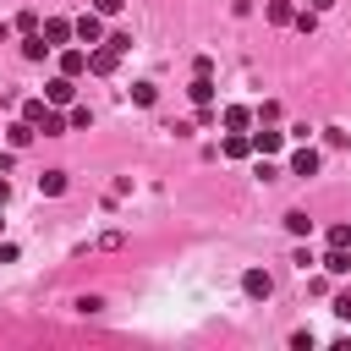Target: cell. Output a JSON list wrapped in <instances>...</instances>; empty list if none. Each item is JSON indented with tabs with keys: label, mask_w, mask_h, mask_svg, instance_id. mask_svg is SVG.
Returning a JSON list of instances; mask_svg holds the SVG:
<instances>
[{
	"label": "cell",
	"mask_w": 351,
	"mask_h": 351,
	"mask_svg": "<svg viewBox=\"0 0 351 351\" xmlns=\"http://www.w3.org/2000/svg\"><path fill=\"white\" fill-rule=\"evenodd\" d=\"M71 38H77V44H88V49H93V44H104V22H99V11H82V16L71 22Z\"/></svg>",
	"instance_id": "1"
},
{
	"label": "cell",
	"mask_w": 351,
	"mask_h": 351,
	"mask_svg": "<svg viewBox=\"0 0 351 351\" xmlns=\"http://www.w3.org/2000/svg\"><path fill=\"white\" fill-rule=\"evenodd\" d=\"M241 291H247L252 302H269V296H274V280H269V269H247V274H241Z\"/></svg>",
	"instance_id": "2"
},
{
	"label": "cell",
	"mask_w": 351,
	"mask_h": 351,
	"mask_svg": "<svg viewBox=\"0 0 351 351\" xmlns=\"http://www.w3.org/2000/svg\"><path fill=\"white\" fill-rule=\"evenodd\" d=\"M115 66H121V55H115L110 44H93V49H88V71H93V77H110Z\"/></svg>",
	"instance_id": "3"
},
{
	"label": "cell",
	"mask_w": 351,
	"mask_h": 351,
	"mask_svg": "<svg viewBox=\"0 0 351 351\" xmlns=\"http://www.w3.org/2000/svg\"><path fill=\"white\" fill-rule=\"evenodd\" d=\"M0 137L11 143V154H22V148H33V137H38V132H33L27 121H11V126H0Z\"/></svg>",
	"instance_id": "4"
},
{
	"label": "cell",
	"mask_w": 351,
	"mask_h": 351,
	"mask_svg": "<svg viewBox=\"0 0 351 351\" xmlns=\"http://www.w3.org/2000/svg\"><path fill=\"white\" fill-rule=\"evenodd\" d=\"M318 165H324V159H318V148H307V143L291 154V176H302V181H307V176H318Z\"/></svg>",
	"instance_id": "5"
},
{
	"label": "cell",
	"mask_w": 351,
	"mask_h": 351,
	"mask_svg": "<svg viewBox=\"0 0 351 351\" xmlns=\"http://www.w3.org/2000/svg\"><path fill=\"white\" fill-rule=\"evenodd\" d=\"M44 99H49V104H71V99H77L71 77H66V71H60V77H49V82H44Z\"/></svg>",
	"instance_id": "6"
},
{
	"label": "cell",
	"mask_w": 351,
	"mask_h": 351,
	"mask_svg": "<svg viewBox=\"0 0 351 351\" xmlns=\"http://www.w3.org/2000/svg\"><path fill=\"white\" fill-rule=\"evenodd\" d=\"M219 126H225V132H247V126H252V110H247V104H225V110H219Z\"/></svg>",
	"instance_id": "7"
},
{
	"label": "cell",
	"mask_w": 351,
	"mask_h": 351,
	"mask_svg": "<svg viewBox=\"0 0 351 351\" xmlns=\"http://www.w3.org/2000/svg\"><path fill=\"white\" fill-rule=\"evenodd\" d=\"M247 143H252V154H269V159H274V154L285 148V132H269V126H263V132H252Z\"/></svg>",
	"instance_id": "8"
},
{
	"label": "cell",
	"mask_w": 351,
	"mask_h": 351,
	"mask_svg": "<svg viewBox=\"0 0 351 351\" xmlns=\"http://www.w3.org/2000/svg\"><path fill=\"white\" fill-rule=\"evenodd\" d=\"M66 38H71V22H66V16H49V22H44V44H49V49H66Z\"/></svg>",
	"instance_id": "9"
},
{
	"label": "cell",
	"mask_w": 351,
	"mask_h": 351,
	"mask_svg": "<svg viewBox=\"0 0 351 351\" xmlns=\"http://www.w3.org/2000/svg\"><path fill=\"white\" fill-rule=\"evenodd\" d=\"M192 104H214V71H192Z\"/></svg>",
	"instance_id": "10"
},
{
	"label": "cell",
	"mask_w": 351,
	"mask_h": 351,
	"mask_svg": "<svg viewBox=\"0 0 351 351\" xmlns=\"http://www.w3.org/2000/svg\"><path fill=\"white\" fill-rule=\"evenodd\" d=\"M60 71H66V77L77 82V77L88 71V49H60Z\"/></svg>",
	"instance_id": "11"
},
{
	"label": "cell",
	"mask_w": 351,
	"mask_h": 351,
	"mask_svg": "<svg viewBox=\"0 0 351 351\" xmlns=\"http://www.w3.org/2000/svg\"><path fill=\"white\" fill-rule=\"evenodd\" d=\"M247 154H252L247 132H225V159H247Z\"/></svg>",
	"instance_id": "12"
},
{
	"label": "cell",
	"mask_w": 351,
	"mask_h": 351,
	"mask_svg": "<svg viewBox=\"0 0 351 351\" xmlns=\"http://www.w3.org/2000/svg\"><path fill=\"white\" fill-rule=\"evenodd\" d=\"M38 192H44V197H60V192H66V170H44V176H38Z\"/></svg>",
	"instance_id": "13"
},
{
	"label": "cell",
	"mask_w": 351,
	"mask_h": 351,
	"mask_svg": "<svg viewBox=\"0 0 351 351\" xmlns=\"http://www.w3.org/2000/svg\"><path fill=\"white\" fill-rule=\"evenodd\" d=\"M324 269H329V274H351V247H329Z\"/></svg>",
	"instance_id": "14"
},
{
	"label": "cell",
	"mask_w": 351,
	"mask_h": 351,
	"mask_svg": "<svg viewBox=\"0 0 351 351\" xmlns=\"http://www.w3.org/2000/svg\"><path fill=\"white\" fill-rule=\"evenodd\" d=\"M22 55H27V60H44V55H49L44 33H22Z\"/></svg>",
	"instance_id": "15"
},
{
	"label": "cell",
	"mask_w": 351,
	"mask_h": 351,
	"mask_svg": "<svg viewBox=\"0 0 351 351\" xmlns=\"http://www.w3.org/2000/svg\"><path fill=\"white\" fill-rule=\"evenodd\" d=\"M44 115H49V99H27V104H22V121H27L33 132H38V121H44Z\"/></svg>",
	"instance_id": "16"
},
{
	"label": "cell",
	"mask_w": 351,
	"mask_h": 351,
	"mask_svg": "<svg viewBox=\"0 0 351 351\" xmlns=\"http://www.w3.org/2000/svg\"><path fill=\"white\" fill-rule=\"evenodd\" d=\"M66 126H71V132H88V126H93V110H88V104H71V110H66Z\"/></svg>",
	"instance_id": "17"
},
{
	"label": "cell",
	"mask_w": 351,
	"mask_h": 351,
	"mask_svg": "<svg viewBox=\"0 0 351 351\" xmlns=\"http://www.w3.org/2000/svg\"><path fill=\"white\" fill-rule=\"evenodd\" d=\"M38 132H44V137H60V132H71V126H66V115H55V104H49V115L38 121Z\"/></svg>",
	"instance_id": "18"
},
{
	"label": "cell",
	"mask_w": 351,
	"mask_h": 351,
	"mask_svg": "<svg viewBox=\"0 0 351 351\" xmlns=\"http://www.w3.org/2000/svg\"><path fill=\"white\" fill-rule=\"evenodd\" d=\"M263 11H269V22H274V27H285V22H291V16H296V11H291V5H285V0H269V5H263Z\"/></svg>",
	"instance_id": "19"
},
{
	"label": "cell",
	"mask_w": 351,
	"mask_h": 351,
	"mask_svg": "<svg viewBox=\"0 0 351 351\" xmlns=\"http://www.w3.org/2000/svg\"><path fill=\"white\" fill-rule=\"evenodd\" d=\"M154 99H159V88H154V82H132V104H143V110H148Z\"/></svg>",
	"instance_id": "20"
},
{
	"label": "cell",
	"mask_w": 351,
	"mask_h": 351,
	"mask_svg": "<svg viewBox=\"0 0 351 351\" xmlns=\"http://www.w3.org/2000/svg\"><path fill=\"white\" fill-rule=\"evenodd\" d=\"M285 230H291V236H307V230H313V219H307L302 208H291V214H285Z\"/></svg>",
	"instance_id": "21"
},
{
	"label": "cell",
	"mask_w": 351,
	"mask_h": 351,
	"mask_svg": "<svg viewBox=\"0 0 351 351\" xmlns=\"http://www.w3.org/2000/svg\"><path fill=\"white\" fill-rule=\"evenodd\" d=\"M329 247H351V225H346V219L329 225Z\"/></svg>",
	"instance_id": "22"
},
{
	"label": "cell",
	"mask_w": 351,
	"mask_h": 351,
	"mask_svg": "<svg viewBox=\"0 0 351 351\" xmlns=\"http://www.w3.org/2000/svg\"><path fill=\"white\" fill-rule=\"evenodd\" d=\"M329 313H335V318H351V291H340V296L329 302Z\"/></svg>",
	"instance_id": "23"
},
{
	"label": "cell",
	"mask_w": 351,
	"mask_h": 351,
	"mask_svg": "<svg viewBox=\"0 0 351 351\" xmlns=\"http://www.w3.org/2000/svg\"><path fill=\"white\" fill-rule=\"evenodd\" d=\"M16 33H38V11H22L16 16Z\"/></svg>",
	"instance_id": "24"
},
{
	"label": "cell",
	"mask_w": 351,
	"mask_h": 351,
	"mask_svg": "<svg viewBox=\"0 0 351 351\" xmlns=\"http://www.w3.org/2000/svg\"><path fill=\"white\" fill-rule=\"evenodd\" d=\"M291 22H296V27H302V33H313V27H318V11H296V16H291Z\"/></svg>",
	"instance_id": "25"
},
{
	"label": "cell",
	"mask_w": 351,
	"mask_h": 351,
	"mask_svg": "<svg viewBox=\"0 0 351 351\" xmlns=\"http://www.w3.org/2000/svg\"><path fill=\"white\" fill-rule=\"evenodd\" d=\"M104 44H110V49H115V55H126V49H132V33H110V38H104Z\"/></svg>",
	"instance_id": "26"
},
{
	"label": "cell",
	"mask_w": 351,
	"mask_h": 351,
	"mask_svg": "<svg viewBox=\"0 0 351 351\" xmlns=\"http://www.w3.org/2000/svg\"><path fill=\"white\" fill-rule=\"evenodd\" d=\"M121 5H126V0H93V11H99V16H115Z\"/></svg>",
	"instance_id": "27"
},
{
	"label": "cell",
	"mask_w": 351,
	"mask_h": 351,
	"mask_svg": "<svg viewBox=\"0 0 351 351\" xmlns=\"http://www.w3.org/2000/svg\"><path fill=\"white\" fill-rule=\"evenodd\" d=\"M5 203H11V181L0 176V208H5Z\"/></svg>",
	"instance_id": "28"
},
{
	"label": "cell",
	"mask_w": 351,
	"mask_h": 351,
	"mask_svg": "<svg viewBox=\"0 0 351 351\" xmlns=\"http://www.w3.org/2000/svg\"><path fill=\"white\" fill-rule=\"evenodd\" d=\"M329 5H335V0H313V11H329Z\"/></svg>",
	"instance_id": "29"
},
{
	"label": "cell",
	"mask_w": 351,
	"mask_h": 351,
	"mask_svg": "<svg viewBox=\"0 0 351 351\" xmlns=\"http://www.w3.org/2000/svg\"><path fill=\"white\" fill-rule=\"evenodd\" d=\"M0 104H5V99H0Z\"/></svg>",
	"instance_id": "30"
},
{
	"label": "cell",
	"mask_w": 351,
	"mask_h": 351,
	"mask_svg": "<svg viewBox=\"0 0 351 351\" xmlns=\"http://www.w3.org/2000/svg\"><path fill=\"white\" fill-rule=\"evenodd\" d=\"M0 225H5V219H0Z\"/></svg>",
	"instance_id": "31"
}]
</instances>
